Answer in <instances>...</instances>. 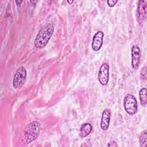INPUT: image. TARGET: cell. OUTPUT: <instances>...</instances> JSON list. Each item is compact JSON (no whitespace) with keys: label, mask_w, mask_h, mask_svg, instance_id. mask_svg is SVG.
<instances>
[{"label":"cell","mask_w":147,"mask_h":147,"mask_svg":"<svg viewBox=\"0 0 147 147\" xmlns=\"http://www.w3.org/2000/svg\"><path fill=\"white\" fill-rule=\"evenodd\" d=\"M92 129V125L89 123H83L80 128L79 131V136L81 137H85L89 135Z\"/></svg>","instance_id":"30bf717a"},{"label":"cell","mask_w":147,"mask_h":147,"mask_svg":"<svg viewBox=\"0 0 147 147\" xmlns=\"http://www.w3.org/2000/svg\"><path fill=\"white\" fill-rule=\"evenodd\" d=\"M26 78V71L24 67H19L16 71L13 80V86L14 88L18 89L22 86L24 84Z\"/></svg>","instance_id":"277c9868"},{"label":"cell","mask_w":147,"mask_h":147,"mask_svg":"<svg viewBox=\"0 0 147 147\" xmlns=\"http://www.w3.org/2000/svg\"><path fill=\"white\" fill-rule=\"evenodd\" d=\"M118 2V1L116 0V1H114V0H109V1H107V5L109 7H114L116 3Z\"/></svg>","instance_id":"5bb4252c"},{"label":"cell","mask_w":147,"mask_h":147,"mask_svg":"<svg viewBox=\"0 0 147 147\" xmlns=\"http://www.w3.org/2000/svg\"><path fill=\"white\" fill-rule=\"evenodd\" d=\"M141 51L137 45L131 47V66L134 69H138L140 63Z\"/></svg>","instance_id":"8992f818"},{"label":"cell","mask_w":147,"mask_h":147,"mask_svg":"<svg viewBox=\"0 0 147 147\" xmlns=\"http://www.w3.org/2000/svg\"><path fill=\"white\" fill-rule=\"evenodd\" d=\"M54 32V26L51 24H48L42 27L34 39V44L37 48H43L48 44Z\"/></svg>","instance_id":"6da1fadb"},{"label":"cell","mask_w":147,"mask_h":147,"mask_svg":"<svg viewBox=\"0 0 147 147\" xmlns=\"http://www.w3.org/2000/svg\"><path fill=\"white\" fill-rule=\"evenodd\" d=\"M123 106L129 115H134L138 110V104L136 97L130 94L126 95L123 99Z\"/></svg>","instance_id":"3957f363"},{"label":"cell","mask_w":147,"mask_h":147,"mask_svg":"<svg viewBox=\"0 0 147 147\" xmlns=\"http://www.w3.org/2000/svg\"><path fill=\"white\" fill-rule=\"evenodd\" d=\"M147 90L146 88H142L139 91V97L141 105L145 106L147 103Z\"/></svg>","instance_id":"8fae6325"},{"label":"cell","mask_w":147,"mask_h":147,"mask_svg":"<svg viewBox=\"0 0 147 147\" xmlns=\"http://www.w3.org/2000/svg\"><path fill=\"white\" fill-rule=\"evenodd\" d=\"M109 78V65L108 63H105L100 66L99 72L98 79L99 83L105 86L107 84Z\"/></svg>","instance_id":"5b68a950"},{"label":"cell","mask_w":147,"mask_h":147,"mask_svg":"<svg viewBox=\"0 0 147 147\" xmlns=\"http://www.w3.org/2000/svg\"><path fill=\"white\" fill-rule=\"evenodd\" d=\"M103 36L104 34L102 31H98L94 34L92 41V48L94 51H98L101 48Z\"/></svg>","instance_id":"52a82bcc"},{"label":"cell","mask_w":147,"mask_h":147,"mask_svg":"<svg viewBox=\"0 0 147 147\" xmlns=\"http://www.w3.org/2000/svg\"><path fill=\"white\" fill-rule=\"evenodd\" d=\"M146 1H140L138 2L137 13L140 20L142 22L145 20L146 17Z\"/></svg>","instance_id":"9c48e42d"},{"label":"cell","mask_w":147,"mask_h":147,"mask_svg":"<svg viewBox=\"0 0 147 147\" xmlns=\"http://www.w3.org/2000/svg\"><path fill=\"white\" fill-rule=\"evenodd\" d=\"M140 76L141 78L143 80L146 79V67L145 66L142 68L140 71Z\"/></svg>","instance_id":"4fadbf2b"},{"label":"cell","mask_w":147,"mask_h":147,"mask_svg":"<svg viewBox=\"0 0 147 147\" xmlns=\"http://www.w3.org/2000/svg\"><path fill=\"white\" fill-rule=\"evenodd\" d=\"M40 124L37 121H33L28 125L23 132L24 140L27 144L35 140L40 131Z\"/></svg>","instance_id":"7a4b0ae2"},{"label":"cell","mask_w":147,"mask_h":147,"mask_svg":"<svg viewBox=\"0 0 147 147\" xmlns=\"http://www.w3.org/2000/svg\"><path fill=\"white\" fill-rule=\"evenodd\" d=\"M23 1H16V3L17 4V6H20V5L21 4V3Z\"/></svg>","instance_id":"9a60e30c"},{"label":"cell","mask_w":147,"mask_h":147,"mask_svg":"<svg viewBox=\"0 0 147 147\" xmlns=\"http://www.w3.org/2000/svg\"><path fill=\"white\" fill-rule=\"evenodd\" d=\"M140 145L141 147H146L147 146V132L146 130L143 131L140 136L139 138Z\"/></svg>","instance_id":"7c38bea8"},{"label":"cell","mask_w":147,"mask_h":147,"mask_svg":"<svg viewBox=\"0 0 147 147\" xmlns=\"http://www.w3.org/2000/svg\"><path fill=\"white\" fill-rule=\"evenodd\" d=\"M111 118V111L109 109L103 110L100 121V127L103 130H107L109 127Z\"/></svg>","instance_id":"ba28073f"},{"label":"cell","mask_w":147,"mask_h":147,"mask_svg":"<svg viewBox=\"0 0 147 147\" xmlns=\"http://www.w3.org/2000/svg\"><path fill=\"white\" fill-rule=\"evenodd\" d=\"M67 2H68V3L71 4V3H72L74 2V1H67Z\"/></svg>","instance_id":"2e32d148"}]
</instances>
